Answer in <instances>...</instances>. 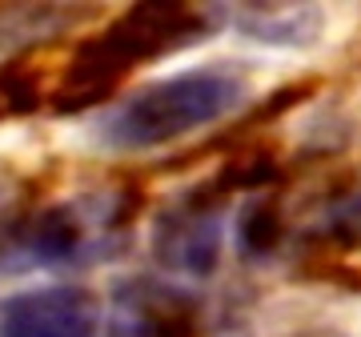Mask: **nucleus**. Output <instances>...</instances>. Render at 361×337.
<instances>
[{
    "mask_svg": "<svg viewBox=\"0 0 361 337\" xmlns=\"http://www.w3.org/2000/svg\"><path fill=\"white\" fill-rule=\"evenodd\" d=\"M213 28V8L193 4H133L113 25H104L73 52L65 77L56 85V109H89L113 97V89L137 65L161 61L169 52L201 40Z\"/></svg>",
    "mask_w": 361,
    "mask_h": 337,
    "instance_id": "obj_1",
    "label": "nucleus"
},
{
    "mask_svg": "<svg viewBox=\"0 0 361 337\" xmlns=\"http://www.w3.org/2000/svg\"><path fill=\"white\" fill-rule=\"evenodd\" d=\"M249 97V80L233 68H189L177 77L153 80L113 104L101 121V141L109 149L141 153L185 141L201 129L237 113Z\"/></svg>",
    "mask_w": 361,
    "mask_h": 337,
    "instance_id": "obj_2",
    "label": "nucleus"
},
{
    "mask_svg": "<svg viewBox=\"0 0 361 337\" xmlns=\"http://www.w3.org/2000/svg\"><path fill=\"white\" fill-rule=\"evenodd\" d=\"M221 209L225 197L213 185L173 197L153 221V257L165 269L209 277L221 261Z\"/></svg>",
    "mask_w": 361,
    "mask_h": 337,
    "instance_id": "obj_3",
    "label": "nucleus"
},
{
    "mask_svg": "<svg viewBox=\"0 0 361 337\" xmlns=\"http://www.w3.org/2000/svg\"><path fill=\"white\" fill-rule=\"evenodd\" d=\"M201 310L185 289L153 277L121 281L113 293L109 337H197Z\"/></svg>",
    "mask_w": 361,
    "mask_h": 337,
    "instance_id": "obj_4",
    "label": "nucleus"
},
{
    "mask_svg": "<svg viewBox=\"0 0 361 337\" xmlns=\"http://www.w3.org/2000/svg\"><path fill=\"white\" fill-rule=\"evenodd\" d=\"M101 310L85 289H32L0 301V337H97Z\"/></svg>",
    "mask_w": 361,
    "mask_h": 337,
    "instance_id": "obj_5",
    "label": "nucleus"
},
{
    "mask_svg": "<svg viewBox=\"0 0 361 337\" xmlns=\"http://www.w3.org/2000/svg\"><path fill=\"white\" fill-rule=\"evenodd\" d=\"M233 25L261 44L297 49V44H313L322 37L325 13L317 4H237Z\"/></svg>",
    "mask_w": 361,
    "mask_h": 337,
    "instance_id": "obj_6",
    "label": "nucleus"
},
{
    "mask_svg": "<svg viewBox=\"0 0 361 337\" xmlns=\"http://www.w3.org/2000/svg\"><path fill=\"white\" fill-rule=\"evenodd\" d=\"M80 16L85 13L65 8V4H13V8H0V61L8 56V65H13V56L25 44L65 32Z\"/></svg>",
    "mask_w": 361,
    "mask_h": 337,
    "instance_id": "obj_7",
    "label": "nucleus"
},
{
    "mask_svg": "<svg viewBox=\"0 0 361 337\" xmlns=\"http://www.w3.org/2000/svg\"><path fill=\"white\" fill-rule=\"evenodd\" d=\"M237 249L245 257H273L277 245L285 241V205L281 197L257 193L237 209V225H233Z\"/></svg>",
    "mask_w": 361,
    "mask_h": 337,
    "instance_id": "obj_8",
    "label": "nucleus"
},
{
    "mask_svg": "<svg viewBox=\"0 0 361 337\" xmlns=\"http://www.w3.org/2000/svg\"><path fill=\"white\" fill-rule=\"evenodd\" d=\"M40 104V89L32 85L28 73H20L16 65L0 68V117H20V113H32Z\"/></svg>",
    "mask_w": 361,
    "mask_h": 337,
    "instance_id": "obj_9",
    "label": "nucleus"
},
{
    "mask_svg": "<svg viewBox=\"0 0 361 337\" xmlns=\"http://www.w3.org/2000/svg\"><path fill=\"white\" fill-rule=\"evenodd\" d=\"M325 233L337 245H361V197H345L334 205V217L325 221Z\"/></svg>",
    "mask_w": 361,
    "mask_h": 337,
    "instance_id": "obj_10",
    "label": "nucleus"
}]
</instances>
